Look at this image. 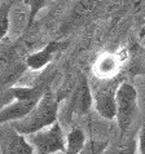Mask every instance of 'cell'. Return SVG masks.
I'll return each mask as SVG.
<instances>
[{"label":"cell","instance_id":"1","mask_svg":"<svg viewBox=\"0 0 145 154\" xmlns=\"http://www.w3.org/2000/svg\"><path fill=\"white\" fill-rule=\"evenodd\" d=\"M60 100L61 98L56 97L53 92L48 89L26 118L12 122L13 130L22 135L29 136L54 125L58 119Z\"/></svg>","mask_w":145,"mask_h":154},{"label":"cell","instance_id":"2","mask_svg":"<svg viewBox=\"0 0 145 154\" xmlns=\"http://www.w3.org/2000/svg\"><path fill=\"white\" fill-rule=\"evenodd\" d=\"M137 112V91L131 83L123 82L117 89V122L123 139Z\"/></svg>","mask_w":145,"mask_h":154},{"label":"cell","instance_id":"3","mask_svg":"<svg viewBox=\"0 0 145 154\" xmlns=\"http://www.w3.org/2000/svg\"><path fill=\"white\" fill-rule=\"evenodd\" d=\"M29 141L34 145L38 154L65 153L67 145V136L63 135L62 127L58 122L47 127L36 134L29 135Z\"/></svg>","mask_w":145,"mask_h":154},{"label":"cell","instance_id":"4","mask_svg":"<svg viewBox=\"0 0 145 154\" xmlns=\"http://www.w3.org/2000/svg\"><path fill=\"white\" fill-rule=\"evenodd\" d=\"M49 89V80L44 79L43 82L35 85H23V87H8L2 92V106L9 105L14 101H39Z\"/></svg>","mask_w":145,"mask_h":154},{"label":"cell","instance_id":"5","mask_svg":"<svg viewBox=\"0 0 145 154\" xmlns=\"http://www.w3.org/2000/svg\"><path fill=\"white\" fill-rule=\"evenodd\" d=\"M93 96L89 88V83L86 75L80 74L69 101V113L71 115H84L89 112L93 104Z\"/></svg>","mask_w":145,"mask_h":154},{"label":"cell","instance_id":"6","mask_svg":"<svg viewBox=\"0 0 145 154\" xmlns=\"http://www.w3.org/2000/svg\"><path fill=\"white\" fill-rule=\"evenodd\" d=\"M126 61V53L121 52H104L96 58L93 63V74L101 79L114 78L122 69Z\"/></svg>","mask_w":145,"mask_h":154},{"label":"cell","instance_id":"7","mask_svg":"<svg viewBox=\"0 0 145 154\" xmlns=\"http://www.w3.org/2000/svg\"><path fill=\"white\" fill-rule=\"evenodd\" d=\"M67 45H69L67 42H58V40L48 42L43 49L38 51L35 53L29 54V56L25 58L26 66L34 71L43 69V67H45L51 61H52L53 57L56 56L57 53L65 51L67 48Z\"/></svg>","mask_w":145,"mask_h":154},{"label":"cell","instance_id":"8","mask_svg":"<svg viewBox=\"0 0 145 154\" xmlns=\"http://www.w3.org/2000/svg\"><path fill=\"white\" fill-rule=\"evenodd\" d=\"M117 89L114 85H105L93 96L96 112L106 121L117 118Z\"/></svg>","mask_w":145,"mask_h":154},{"label":"cell","instance_id":"9","mask_svg":"<svg viewBox=\"0 0 145 154\" xmlns=\"http://www.w3.org/2000/svg\"><path fill=\"white\" fill-rule=\"evenodd\" d=\"M39 101H36V100L14 101L9 105L2 106V110H0V122H2V125H5L8 122H16V121H20V119L26 118L34 110V108L38 105Z\"/></svg>","mask_w":145,"mask_h":154},{"label":"cell","instance_id":"10","mask_svg":"<svg viewBox=\"0 0 145 154\" xmlns=\"http://www.w3.org/2000/svg\"><path fill=\"white\" fill-rule=\"evenodd\" d=\"M34 145L25 139V135L13 130L7 144L8 154H34Z\"/></svg>","mask_w":145,"mask_h":154},{"label":"cell","instance_id":"11","mask_svg":"<svg viewBox=\"0 0 145 154\" xmlns=\"http://www.w3.org/2000/svg\"><path fill=\"white\" fill-rule=\"evenodd\" d=\"M67 136V145L65 154H79L86 144V135L78 127L71 128Z\"/></svg>","mask_w":145,"mask_h":154},{"label":"cell","instance_id":"12","mask_svg":"<svg viewBox=\"0 0 145 154\" xmlns=\"http://www.w3.org/2000/svg\"><path fill=\"white\" fill-rule=\"evenodd\" d=\"M14 3H16L14 0H8V2H3L2 7H0V39L2 40L5 39L8 32H9V27H11L9 14Z\"/></svg>","mask_w":145,"mask_h":154},{"label":"cell","instance_id":"13","mask_svg":"<svg viewBox=\"0 0 145 154\" xmlns=\"http://www.w3.org/2000/svg\"><path fill=\"white\" fill-rule=\"evenodd\" d=\"M16 2V0H14ZM18 2H22L23 4H26L29 7V18H27V25L25 27V31H29V29L32 26L34 22H35V18L39 14V12L47 7L51 0H18Z\"/></svg>","mask_w":145,"mask_h":154},{"label":"cell","instance_id":"14","mask_svg":"<svg viewBox=\"0 0 145 154\" xmlns=\"http://www.w3.org/2000/svg\"><path fill=\"white\" fill-rule=\"evenodd\" d=\"M108 146H109V140L89 139L86 141V144H84V146L79 154H104Z\"/></svg>","mask_w":145,"mask_h":154},{"label":"cell","instance_id":"15","mask_svg":"<svg viewBox=\"0 0 145 154\" xmlns=\"http://www.w3.org/2000/svg\"><path fill=\"white\" fill-rule=\"evenodd\" d=\"M137 146H139V144H136L135 136H130L126 140L123 137L121 144L110 154H136V148Z\"/></svg>","mask_w":145,"mask_h":154},{"label":"cell","instance_id":"16","mask_svg":"<svg viewBox=\"0 0 145 154\" xmlns=\"http://www.w3.org/2000/svg\"><path fill=\"white\" fill-rule=\"evenodd\" d=\"M130 71L132 75H145V49L132 60Z\"/></svg>","mask_w":145,"mask_h":154},{"label":"cell","instance_id":"17","mask_svg":"<svg viewBox=\"0 0 145 154\" xmlns=\"http://www.w3.org/2000/svg\"><path fill=\"white\" fill-rule=\"evenodd\" d=\"M139 150L140 154H145V125L141 127V130L139 132Z\"/></svg>","mask_w":145,"mask_h":154},{"label":"cell","instance_id":"18","mask_svg":"<svg viewBox=\"0 0 145 154\" xmlns=\"http://www.w3.org/2000/svg\"><path fill=\"white\" fill-rule=\"evenodd\" d=\"M139 36L140 38H141V39H143V38H145V26L141 29V31H140V34H139Z\"/></svg>","mask_w":145,"mask_h":154}]
</instances>
